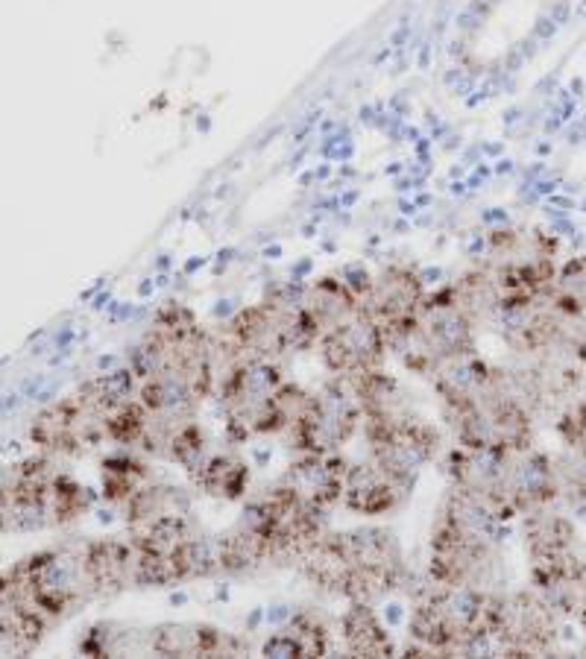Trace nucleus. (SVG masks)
Returning <instances> with one entry per match:
<instances>
[{
  "instance_id": "nucleus-5",
  "label": "nucleus",
  "mask_w": 586,
  "mask_h": 659,
  "mask_svg": "<svg viewBox=\"0 0 586 659\" xmlns=\"http://www.w3.org/2000/svg\"><path fill=\"white\" fill-rule=\"evenodd\" d=\"M0 589L21 595L27 604L42 610L50 621L77 613L97 595L85 569V542L42 548L18 560L15 566L3 572Z\"/></svg>"
},
{
  "instance_id": "nucleus-29",
  "label": "nucleus",
  "mask_w": 586,
  "mask_h": 659,
  "mask_svg": "<svg viewBox=\"0 0 586 659\" xmlns=\"http://www.w3.org/2000/svg\"><path fill=\"white\" fill-rule=\"evenodd\" d=\"M53 621L44 616L42 610H36L33 604H27L21 595L0 589V642L3 651L12 654H27L33 648H39L47 627Z\"/></svg>"
},
{
  "instance_id": "nucleus-4",
  "label": "nucleus",
  "mask_w": 586,
  "mask_h": 659,
  "mask_svg": "<svg viewBox=\"0 0 586 659\" xmlns=\"http://www.w3.org/2000/svg\"><path fill=\"white\" fill-rule=\"evenodd\" d=\"M97 493L83 487L71 472L59 469L50 454L15 463L3 478V531L36 534L71 525L94 504Z\"/></svg>"
},
{
  "instance_id": "nucleus-17",
  "label": "nucleus",
  "mask_w": 586,
  "mask_h": 659,
  "mask_svg": "<svg viewBox=\"0 0 586 659\" xmlns=\"http://www.w3.org/2000/svg\"><path fill=\"white\" fill-rule=\"evenodd\" d=\"M390 343L381 331L376 317L361 305L349 317H343L332 329H326L317 340V352L323 367L332 375H364L370 370H381V361L387 355Z\"/></svg>"
},
{
  "instance_id": "nucleus-2",
  "label": "nucleus",
  "mask_w": 586,
  "mask_h": 659,
  "mask_svg": "<svg viewBox=\"0 0 586 659\" xmlns=\"http://www.w3.org/2000/svg\"><path fill=\"white\" fill-rule=\"evenodd\" d=\"M314 586L346 601H367L396 592L405 580L402 545L387 528H352L317 536L296 557Z\"/></svg>"
},
{
  "instance_id": "nucleus-34",
  "label": "nucleus",
  "mask_w": 586,
  "mask_h": 659,
  "mask_svg": "<svg viewBox=\"0 0 586 659\" xmlns=\"http://www.w3.org/2000/svg\"><path fill=\"white\" fill-rule=\"evenodd\" d=\"M282 630L291 636L299 657H326L332 648V630L317 613H296Z\"/></svg>"
},
{
  "instance_id": "nucleus-14",
  "label": "nucleus",
  "mask_w": 586,
  "mask_h": 659,
  "mask_svg": "<svg viewBox=\"0 0 586 659\" xmlns=\"http://www.w3.org/2000/svg\"><path fill=\"white\" fill-rule=\"evenodd\" d=\"M255 531L264 536L270 557H299L305 545L323 534V516L299 495H293L282 481H276L264 495L250 501L241 513Z\"/></svg>"
},
{
  "instance_id": "nucleus-35",
  "label": "nucleus",
  "mask_w": 586,
  "mask_h": 659,
  "mask_svg": "<svg viewBox=\"0 0 586 659\" xmlns=\"http://www.w3.org/2000/svg\"><path fill=\"white\" fill-rule=\"evenodd\" d=\"M557 431H560L566 446L578 449V443L586 437V402H578V405H572L569 411L563 413Z\"/></svg>"
},
{
  "instance_id": "nucleus-30",
  "label": "nucleus",
  "mask_w": 586,
  "mask_h": 659,
  "mask_svg": "<svg viewBox=\"0 0 586 659\" xmlns=\"http://www.w3.org/2000/svg\"><path fill=\"white\" fill-rule=\"evenodd\" d=\"M340 636L352 657H393L396 648L387 636V627L376 616L373 604L349 601V610L340 616Z\"/></svg>"
},
{
  "instance_id": "nucleus-9",
  "label": "nucleus",
  "mask_w": 586,
  "mask_h": 659,
  "mask_svg": "<svg viewBox=\"0 0 586 659\" xmlns=\"http://www.w3.org/2000/svg\"><path fill=\"white\" fill-rule=\"evenodd\" d=\"M285 375L267 358H238L220 387V413L232 443L279 434Z\"/></svg>"
},
{
  "instance_id": "nucleus-22",
  "label": "nucleus",
  "mask_w": 586,
  "mask_h": 659,
  "mask_svg": "<svg viewBox=\"0 0 586 659\" xmlns=\"http://www.w3.org/2000/svg\"><path fill=\"white\" fill-rule=\"evenodd\" d=\"M147 648L159 657H235L247 654V645L203 621H165L147 636Z\"/></svg>"
},
{
  "instance_id": "nucleus-24",
  "label": "nucleus",
  "mask_w": 586,
  "mask_h": 659,
  "mask_svg": "<svg viewBox=\"0 0 586 659\" xmlns=\"http://www.w3.org/2000/svg\"><path fill=\"white\" fill-rule=\"evenodd\" d=\"M434 390L443 402V413L466 408L484 396H490L493 390H499L502 384V370L493 367L490 361H484L475 349L458 355L452 361H446L440 370L431 375Z\"/></svg>"
},
{
  "instance_id": "nucleus-37",
  "label": "nucleus",
  "mask_w": 586,
  "mask_h": 659,
  "mask_svg": "<svg viewBox=\"0 0 586 659\" xmlns=\"http://www.w3.org/2000/svg\"><path fill=\"white\" fill-rule=\"evenodd\" d=\"M575 452H581V457H584V460H586V437H584V440H581V443H578V449H575Z\"/></svg>"
},
{
  "instance_id": "nucleus-1",
  "label": "nucleus",
  "mask_w": 586,
  "mask_h": 659,
  "mask_svg": "<svg viewBox=\"0 0 586 659\" xmlns=\"http://www.w3.org/2000/svg\"><path fill=\"white\" fill-rule=\"evenodd\" d=\"M129 367L153 416H194L214 390V340L191 308L168 302L132 349Z\"/></svg>"
},
{
  "instance_id": "nucleus-19",
  "label": "nucleus",
  "mask_w": 586,
  "mask_h": 659,
  "mask_svg": "<svg viewBox=\"0 0 586 659\" xmlns=\"http://www.w3.org/2000/svg\"><path fill=\"white\" fill-rule=\"evenodd\" d=\"M425 296H428V290H425L419 270L408 267V264L384 267L373 279V285L364 296V305L376 317L381 331L387 334L390 349L414 329Z\"/></svg>"
},
{
  "instance_id": "nucleus-3",
  "label": "nucleus",
  "mask_w": 586,
  "mask_h": 659,
  "mask_svg": "<svg viewBox=\"0 0 586 659\" xmlns=\"http://www.w3.org/2000/svg\"><path fill=\"white\" fill-rule=\"evenodd\" d=\"M502 595L478 586H434L411 616V636L431 654H502L496 624Z\"/></svg>"
},
{
  "instance_id": "nucleus-25",
  "label": "nucleus",
  "mask_w": 586,
  "mask_h": 659,
  "mask_svg": "<svg viewBox=\"0 0 586 659\" xmlns=\"http://www.w3.org/2000/svg\"><path fill=\"white\" fill-rule=\"evenodd\" d=\"M85 569L97 595L124 592L129 586H138V551L132 539H91L85 542Z\"/></svg>"
},
{
  "instance_id": "nucleus-15",
  "label": "nucleus",
  "mask_w": 586,
  "mask_h": 659,
  "mask_svg": "<svg viewBox=\"0 0 586 659\" xmlns=\"http://www.w3.org/2000/svg\"><path fill=\"white\" fill-rule=\"evenodd\" d=\"M499 545L502 542L472 534L437 513L431 528L428 577L434 580V586H458V583L484 586V575L496 566Z\"/></svg>"
},
{
  "instance_id": "nucleus-28",
  "label": "nucleus",
  "mask_w": 586,
  "mask_h": 659,
  "mask_svg": "<svg viewBox=\"0 0 586 659\" xmlns=\"http://www.w3.org/2000/svg\"><path fill=\"white\" fill-rule=\"evenodd\" d=\"M361 305H364V299L358 296V290L337 276H320L302 290V308L317 331V340L323 331L332 329L335 323L349 317L352 311H358Z\"/></svg>"
},
{
  "instance_id": "nucleus-21",
  "label": "nucleus",
  "mask_w": 586,
  "mask_h": 659,
  "mask_svg": "<svg viewBox=\"0 0 586 659\" xmlns=\"http://www.w3.org/2000/svg\"><path fill=\"white\" fill-rule=\"evenodd\" d=\"M510 457L513 452L458 443L446 457V472L452 478V487H461V490L487 498L507 522H513L504 510V481H507Z\"/></svg>"
},
{
  "instance_id": "nucleus-12",
  "label": "nucleus",
  "mask_w": 586,
  "mask_h": 659,
  "mask_svg": "<svg viewBox=\"0 0 586 659\" xmlns=\"http://www.w3.org/2000/svg\"><path fill=\"white\" fill-rule=\"evenodd\" d=\"M358 428H364V411L355 384L346 375H332V381L314 393L308 416L288 437V443L296 454H340L343 446L352 443Z\"/></svg>"
},
{
  "instance_id": "nucleus-6",
  "label": "nucleus",
  "mask_w": 586,
  "mask_h": 659,
  "mask_svg": "<svg viewBox=\"0 0 586 659\" xmlns=\"http://www.w3.org/2000/svg\"><path fill=\"white\" fill-rule=\"evenodd\" d=\"M557 244L543 232H493L487 264L478 267L487 288L496 299V314L502 308H519L545 299L557 279Z\"/></svg>"
},
{
  "instance_id": "nucleus-8",
  "label": "nucleus",
  "mask_w": 586,
  "mask_h": 659,
  "mask_svg": "<svg viewBox=\"0 0 586 659\" xmlns=\"http://www.w3.org/2000/svg\"><path fill=\"white\" fill-rule=\"evenodd\" d=\"M302 290L296 296L270 293L267 299L247 305L229 320L226 337L238 358L276 361L288 352L317 346V331L302 308Z\"/></svg>"
},
{
  "instance_id": "nucleus-23",
  "label": "nucleus",
  "mask_w": 586,
  "mask_h": 659,
  "mask_svg": "<svg viewBox=\"0 0 586 659\" xmlns=\"http://www.w3.org/2000/svg\"><path fill=\"white\" fill-rule=\"evenodd\" d=\"M346 469L349 460H343L340 454H296L279 481L305 504L326 513L337 501H343Z\"/></svg>"
},
{
  "instance_id": "nucleus-33",
  "label": "nucleus",
  "mask_w": 586,
  "mask_h": 659,
  "mask_svg": "<svg viewBox=\"0 0 586 659\" xmlns=\"http://www.w3.org/2000/svg\"><path fill=\"white\" fill-rule=\"evenodd\" d=\"M153 481V472L144 460L132 454H112L100 463V495L109 504L124 507L132 495H138Z\"/></svg>"
},
{
  "instance_id": "nucleus-36",
  "label": "nucleus",
  "mask_w": 586,
  "mask_h": 659,
  "mask_svg": "<svg viewBox=\"0 0 586 659\" xmlns=\"http://www.w3.org/2000/svg\"><path fill=\"white\" fill-rule=\"evenodd\" d=\"M261 654L264 657H299L296 645L291 642V636L285 630H276L264 645H261Z\"/></svg>"
},
{
  "instance_id": "nucleus-16",
  "label": "nucleus",
  "mask_w": 586,
  "mask_h": 659,
  "mask_svg": "<svg viewBox=\"0 0 586 659\" xmlns=\"http://www.w3.org/2000/svg\"><path fill=\"white\" fill-rule=\"evenodd\" d=\"M557 610L537 589H519L502 595L496 624V642L502 657H540L548 654L560 636Z\"/></svg>"
},
{
  "instance_id": "nucleus-11",
  "label": "nucleus",
  "mask_w": 586,
  "mask_h": 659,
  "mask_svg": "<svg viewBox=\"0 0 586 659\" xmlns=\"http://www.w3.org/2000/svg\"><path fill=\"white\" fill-rule=\"evenodd\" d=\"M30 440L44 454L94 452L109 440V413L91 393L88 381L65 399L47 405L30 425Z\"/></svg>"
},
{
  "instance_id": "nucleus-10",
  "label": "nucleus",
  "mask_w": 586,
  "mask_h": 659,
  "mask_svg": "<svg viewBox=\"0 0 586 659\" xmlns=\"http://www.w3.org/2000/svg\"><path fill=\"white\" fill-rule=\"evenodd\" d=\"M443 419L455 431L458 443L481 446V449H499V452H525L534 449V411L525 408L504 384L493 390L490 396L458 408L446 411Z\"/></svg>"
},
{
  "instance_id": "nucleus-20",
  "label": "nucleus",
  "mask_w": 586,
  "mask_h": 659,
  "mask_svg": "<svg viewBox=\"0 0 586 659\" xmlns=\"http://www.w3.org/2000/svg\"><path fill=\"white\" fill-rule=\"evenodd\" d=\"M560 495V472L545 452H513L504 481V510L510 519L548 507Z\"/></svg>"
},
{
  "instance_id": "nucleus-18",
  "label": "nucleus",
  "mask_w": 586,
  "mask_h": 659,
  "mask_svg": "<svg viewBox=\"0 0 586 659\" xmlns=\"http://www.w3.org/2000/svg\"><path fill=\"white\" fill-rule=\"evenodd\" d=\"M522 539L534 589H543L551 580L572 575L584 566V560L575 554L578 534L572 522L560 513H551L548 507H537L522 516Z\"/></svg>"
},
{
  "instance_id": "nucleus-7",
  "label": "nucleus",
  "mask_w": 586,
  "mask_h": 659,
  "mask_svg": "<svg viewBox=\"0 0 586 659\" xmlns=\"http://www.w3.org/2000/svg\"><path fill=\"white\" fill-rule=\"evenodd\" d=\"M475 323L478 317L466 305L458 285L434 290L425 296L414 329L393 346V352L408 370L434 375L446 361L475 349Z\"/></svg>"
},
{
  "instance_id": "nucleus-31",
  "label": "nucleus",
  "mask_w": 586,
  "mask_h": 659,
  "mask_svg": "<svg viewBox=\"0 0 586 659\" xmlns=\"http://www.w3.org/2000/svg\"><path fill=\"white\" fill-rule=\"evenodd\" d=\"M191 478L203 493L220 501H241L250 490V466L235 452H209Z\"/></svg>"
},
{
  "instance_id": "nucleus-32",
  "label": "nucleus",
  "mask_w": 586,
  "mask_h": 659,
  "mask_svg": "<svg viewBox=\"0 0 586 659\" xmlns=\"http://www.w3.org/2000/svg\"><path fill=\"white\" fill-rule=\"evenodd\" d=\"M214 542H217L223 572H247V569H255L264 560H273L264 536L258 534L255 525L247 522L244 516L232 528H226L223 534L214 536Z\"/></svg>"
},
{
  "instance_id": "nucleus-27",
  "label": "nucleus",
  "mask_w": 586,
  "mask_h": 659,
  "mask_svg": "<svg viewBox=\"0 0 586 659\" xmlns=\"http://www.w3.org/2000/svg\"><path fill=\"white\" fill-rule=\"evenodd\" d=\"M402 490L378 469L373 460L349 463L343 484V507L358 516H384L396 510Z\"/></svg>"
},
{
  "instance_id": "nucleus-13",
  "label": "nucleus",
  "mask_w": 586,
  "mask_h": 659,
  "mask_svg": "<svg viewBox=\"0 0 586 659\" xmlns=\"http://www.w3.org/2000/svg\"><path fill=\"white\" fill-rule=\"evenodd\" d=\"M364 437L370 446V460L402 493H411L417 487L422 469L443 446L440 431L419 416H408L381 428H364Z\"/></svg>"
},
{
  "instance_id": "nucleus-26",
  "label": "nucleus",
  "mask_w": 586,
  "mask_h": 659,
  "mask_svg": "<svg viewBox=\"0 0 586 659\" xmlns=\"http://www.w3.org/2000/svg\"><path fill=\"white\" fill-rule=\"evenodd\" d=\"M352 384H355V393L364 411V428H381V425H393L408 416H417L402 384L384 370L355 375Z\"/></svg>"
}]
</instances>
